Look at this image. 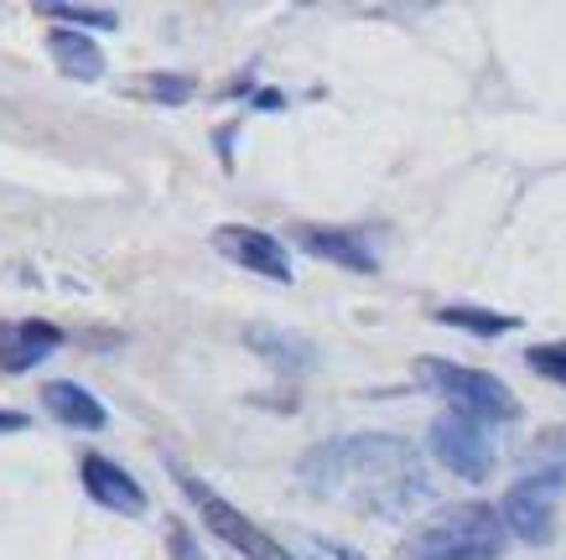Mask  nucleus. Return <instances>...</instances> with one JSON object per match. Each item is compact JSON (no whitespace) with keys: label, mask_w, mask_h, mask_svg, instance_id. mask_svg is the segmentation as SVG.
<instances>
[{"label":"nucleus","mask_w":566,"mask_h":560,"mask_svg":"<svg viewBox=\"0 0 566 560\" xmlns=\"http://www.w3.org/2000/svg\"><path fill=\"white\" fill-rule=\"evenodd\" d=\"M317 550H323L327 560H364L359 550H348V545H327V540H323V545H317Z\"/></svg>","instance_id":"19"},{"label":"nucleus","mask_w":566,"mask_h":560,"mask_svg":"<svg viewBox=\"0 0 566 560\" xmlns=\"http://www.w3.org/2000/svg\"><path fill=\"white\" fill-rule=\"evenodd\" d=\"M78 477H84V493L94 498V504H104V509H115V514H146V493H140V483L125 473L120 462H109V457H99V452H88L84 467H78Z\"/></svg>","instance_id":"9"},{"label":"nucleus","mask_w":566,"mask_h":560,"mask_svg":"<svg viewBox=\"0 0 566 560\" xmlns=\"http://www.w3.org/2000/svg\"><path fill=\"white\" fill-rule=\"evenodd\" d=\"M427 442H431V457L442 462L452 477H463V483H483V477L494 473V442H489V431L473 421H463V415H437L427 431Z\"/></svg>","instance_id":"6"},{"label":"nucleus","mask_w":566,"mask_h":560,"mask_svg":"<svg viewBox=\"0 0 566 560\" xmlns=\"http://www.w3.org/2000/svg\"><path fill=\"white\" fill-rule=\"evenodd\" d=\"M36 17L73 21V27H99V32H115V27H120V11H115V6H69V0H48V6H36Z\"/></svg>","instance_id":"15"},{"label":"nucleus","mask_w":566,"mask_h":560,"mask_svg":"<svg viewBox=\"0 0 566 560\" xmlns=\"http://www.w3.org/2000/svg\"><path fill=\"white\" fill-rule=\"evenodd\" d=\"M42 405H48L52 421L73 425V431H104V425H109V410H104L84 384H73V379H52V384H42Z\"/></svg>","instance_id":"10"},{"label":"nucleus","mask_w":566,"mask_h":560,"mask_svg":"<svg viewBox=\"0 0 566 560\" xmlns=\"http://www.w3.org/2000/svg\"><path fill=\"white\" fill-rule=\"evenodd\" d=\"M562 488H566V473L562 467H546L535 477H520L515 488L504 493V535H515L525 545H551L556 535V509H562Z\"/></svg>","instance_id":"5"},{"label":"nucleus","mask_w":566,"mask_h":560,"mask_svg":"<svg viewBox=\"0 0 566 560\" xmlns=\"http://www.w3.org/2000/svg\"><path fill=\"white\" fill-rule=\"evenodd\" d=\"M48 52H52V63L69 73V78H84V84L104 78V52H99L94 36H84V32H48Z\"/></svg>","instance_id":"12"},{"label":"nucleus","mask_w":566,"mask_h":560,"mask_svg":"<svg viewBox=\"0 0 566 560\" xmlns=\"http://www.w3.org/2000/svg\"><path fill=\"white\" fill-rule=\"evenodd\" d=\"M213 250L223 260H234L240 271L250 275H265L275 286H292V260H286V244L265 229H244V223H223L213 229Z\"/></svg>","instance_id":"7"},{"label":"nucleus","mask_w":566,"mask_h":560,"mask_svg":"<svg viewBox=\"0 0 566 560\" xmlns=\"http://www.w3.org/2000/svg\"><path fill=\"white\" fill-rule=\"evenodd\" d=\"M416 379L437 390L452 405V415H463V421L483 425V421H520V400L515 390L494 379V373L483 369H468V363H447V358H421L416 363Z\"/></svg>","instance_id":"3"},{"label":"nucleus","mask_w":566,"mask_h":560,"mask_svg":"<svg viewBox=\"0 0 566 560\" xmlns=\"http://www.w3.org/2000/svg\"><path fill=\"white\" fill-rule=\"evenodd\" d=\"M63 348V332L42 317H17V323H0V373H27L42 358H52Z\"/></svg>","instance_id":"8"},{"label":"nucleus","mask_w":566,"mask_h":560,"mask_svg":"<svg viewBox=\"0 0 566 560\" xmlns=\"http://www.w3.org/2000/svg\"><path fill=\"white\" fill-rule=\"evenodd\" d=\"M11 431H27V415L21 410H0V436H11Z\"/></svg>","instance_id":"18"},{"label":"nucleus","mask_w":566,"mask_h":560,"mask_svg":"<svg viewBox=\"0 0 566 560\" xmlns=\"http://www.w3.org/2000/svg\"><path fill=\"white\" fill-rule=\"evenodd\" d=\"M130 94L161 99V104H182V99H192V78H140V84H130Z\"/></svg>","instance_id":"17"},{"label":"nucleus","mask_w":566,"mask_h":560,"mask_svg":"<svg viewBox=\"0 0 566 560\" xmlns=\"http://www.w3.org/2000/svg\"><path fill=\"white\" fill-rule=\"evenodd\" d=\"M442 327H463V332H479V338H504L515 332L520 317H504V311H483V306H442L437 311Z\"/></svg>","instance_id":"14"},{"label":"nucleus","mask_w":566,"mask_h":560,"mask_svg":"<svg viewBox=\"0 0 566 560\" xmlns=\"http://www.w3.org/2000/svg\"><path fill=\"white\" fill-rule=\"evenodd\" d=\"M296 477L307 483L312 498L354 514H375V519H390V525L416 519V509H427L437 498L427 457L406 436H385V431L317 442L296 462Z\"/></svg>","instance_id":"1"},{"label":"nucleus","mask_w":566,"mask_h":560,"mask_svg":"<svg viewBox=\"0 0 566 560\" xmlns=\"http://www.w3.org/2000/svg\"><path fill=\"white\" fill-rule=\"evenodd\" d=\"M177 477H182V493L192 498V509H198L203 529L213 535V540L229 545V550H234L240 560H296L292 550H286L281 540H271V535H265L255 519H244V514L234 509L229 498H219V493L208 488L203 477H192V473H177Z\"/></svg>","instance_id":"4"},{"label":"nucleus","mask_w":566,"mask_h":560,"mask_svg":"<svg viewBox=\"0 0 566 560\" xmlns=\"http://www.w3.org/2000/svg\"><path fill=\"white\" fill-rule=\"evenodd\" d=\"M504 519L494 504H452V509L431 514L427 525H416L400 540V560H499L504 556Z\"/></svg>","instance_id":"2"},{"label":"nucleus","mask_w":566,"mask_h":560,"mask_svg":"<svg viewBox=\"0 0 566 560\" xmlns=\"http://www.w3.org/2000/svg\"><path fill=\"white\" fill-rule=\"evenodd\" d=\"M296 244L317 260L344 265V271H375L379 265V255L364 244V234H354V229H296Z\"/></svg>","instance_id":"11"},{"label":"nucleus","mask_w":566,"mask_h":560,"mask_svg":"<svg viewBox=\"0 0 566 560\" xmlns=\"http://www.w3.org/2000/svg\"><path fill=\"white\" fill-rule=\"evenodd\" d=\"M250 348L271 358L275 369H312V342L307 338H292V332L255 327V332H250Z\"/></svg>","instance_id":"13"},{"label":"nucleus","mask_w":566,"mask_h":560,"mask_svg":"<svg viewBox=\"0 0 566 560\" xmlns=\"http://www.w3.org/2000/svg\"><path fill=\"white\" fill-rule=\"evenodd\" d=\"M525 363H531L541 379H551V384H562L566 390V342H541V348L525 353Z\"/></svg>","instance_id":"16"}]
</instances>
